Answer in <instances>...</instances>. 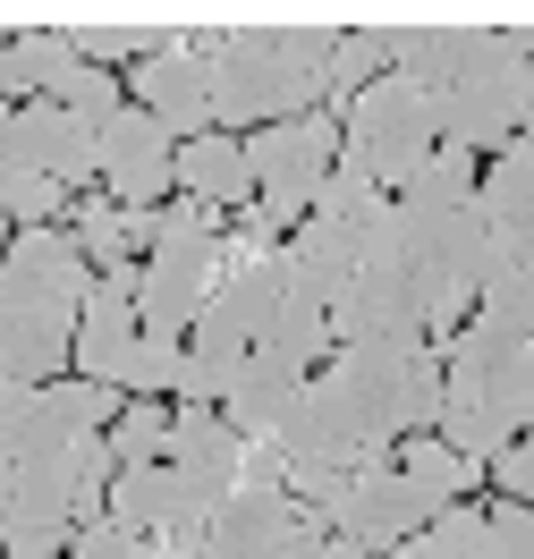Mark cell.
Returning <instances> with one entry per match:
<instances>
[{"mask_svg":"<svg viewBox=\"0 0 534 559\" xmlns=\"http://www.w3.org/2000/svg\"><path fill=\"white\" fill-rule=\"evenodd\" d=\"M17 94H26V76H17V35L0 26V110H17ZM35 103V94H26Z\"/></svg>","mask_w":534,"mask_h":559,"instance_id":"obj_39","label":"cell"},{"mask_svg":"<svg viewBox=\"0 0 534 559\" xmlns=\"http://www.w3.org/2000/svg\"><path fill=\"white\" fill-rule=\"evenodd\" d=\"M204 51H213V119L221 128H281L322 103V76L288 69L272 43H254L238 17H204Z\"/></svg>","mask_w":534,"mask_h":559,"instance_id":"obj_4","label":"cell"},{"mask_svg":"<svg viewBox=\"0 0 534 559\" xmlns=\"http://www.w3.org/2000/svg\"><path fill=\"white\" fill-rule=\"evenodd\" d=\"M187 17H162V9H85V17H69V43L76 60H119V51H137V60H153V51H170Z\"/></svg>","mask_w":534,"mask_h":559,"instance_id":"obj_20","label":"cell"},{"mask_svg":"<svg viewBox=\"0 0 534 559\" xmlns=\"http://www.w3.org/2000/svg\"><path fill=\"white\" fill-rule=\"evenodd\" d=\"M103 178H110V204H137L153 212L162 195H170V178H178V136L153 119V110H119L103 128Z\"/></svg>","mask_w":534,"mask_h":559,"instance_id":"obj_13","label":"cell"},{"mask_svg":"<svg viewBox=\"0 0 534 559\" xmlns=\"http://www.w3.org/2000/svg\"><path fill=\"white\" fill-rule=\"evenodd\" d=\"M144 543L128 534V525H110V518H85L76 525V543H69V559H137Z\"/></svg>","mask_w":534,"mask_h":559,"instance_id":"obj_36","label":"cell"},{"mask_svg":"<svg viewBox=\"0 0 534 559\" xmlns=\"http://www.w3.org/2000/svg\"><path fill=\"white\" fill-rule=\"evenodd\" d=\"M35 162H26V128H17V110H0V187L9 178H26Z\"/></svg>","mask_w":534,"mask_h":559,"instance_id":"obj_38","label":"cell"},{"mask_svg":"<svg viewBox=\"0 0 534 559\" xmlns=\"http://www.w3.org/2000/svg\"><path fill=\"white\" fill-rule=\"evenodd\" d=\"M297 525H306V500L288 484H238L213 509L204 543H213V559H263V551H281Z\"/></svg>","mask_w":534,"mask_h":559,"instance_id":"obj_14","label":"cell"},{"mask_svg":"<svg viewBox=\"0 0 534 559\" xmlns=\"http://www.w3.org/2000/svg\"><path fill=\"white\" fill-rule=\"evenodd\" d=\"M526 110H534V51L509 26H493L459 85L432 94V128H441V144H459V153H509L518 128H526Z\"/></svg>","mask_w":534,"mask_h":559,"instance_id":"obj_3","label":"cell"},{"mask_svg":"<svg viewBox=\"0 0 534 559\" xmlns=\"http://www.w3.org/2000/svg\"><path fill=\"white\" fill-rule=\"evenodd\" d=\"M187 382V340H162V331H144L137 356H128V373H119V390L128 399H162V390Z\"/></svg>","mask_w":534,"mask_h":559,"instance_id":"obj_30","label":"cell"},{"mask_svg":"<svg viewBox=\"0 0 534 559\" xmlns=\"http://www.w3.org/2000/svg\"><path fill=\"white\" fill-rule=\"evenodd\" d=\"M76 356V322H51V314H35V306H9L0 297V373L9 382H60L51 365H69Z\"/></svg>","mask_w":534,"mask_h":559,"instance_id":"obj_19","label":"cell"},{"mask_svg":"<svg viewBox=\"0 0 534 559\" xmlns=\"http://www.w3.org/2000/svg\"><path fill=\"white\" fill-rule=\"evenodd\" d=\"M178 178H187V195H195L204 212L254 204V153H247V144H229V136H195L187 153H178Z\"/></svg>","mask_w":534,"mask_h":559,"instance_id":"obj_23","label":"cell"},{"mask_svg":"<svg viewBox=\"0 0 534 559\" xmlns=\"http://www.w3.org/2000/svg\"><path fill=\"white\" fill-rule=\"evenodd\" d=\"M0 212H9L17 229H51V221L69 212V187H60V178H43V170H26V178H9V187H0Z\"/></svg>","mask_w":534,"mask_h":559,"instance_id":"obj_33","label":"cell"},{"mask_svg":"<svg viewBox=\"0 0 534 559\" xmlns=\"http://www.w3.org/2000/svg\"><path fill=\"white\" fill-rule=\"evenodd\" d=\"M221 254H229V229H221L195 195H187V204H162L153 246H144V263H137V314H144V331L187 340V331L204 322V306H213V288H221Z\"/></svg>","mask_w":534,"mask_h":559,"instance_id":"obj_2","label":"cell"},{"mask_svg":"<svg viewBox=\"0 0 534 559\" xmlns=\"http://www.w3.org/2000/svg\"><path fill=\"white\" fill-rule=\"evenodd\" d=\"M170 424L178 416H162L153 399H128L119 424H110V457H119V466H162V457H170Z\"/></svg>","mask_w":534,"mask_h":559,"instance_id":"obj_29","label":"cell"},{"mask_svg":"<svg viewBox=\"0 0 534 559\" xmlns=\"http://www.w3.org/2000/svg\"><path fill=\"white\" fill-rule=\"evenodd\" d=\"M85 69V60H76V43H69V26H26V35H17V76H26V94H60V85H69V76Z\"/></svg>","mask_w":534,"mask_h":559,"instance_id":"obj_28","label":"cell"},{"mask_svg":"<svg viewBox=\"0 0 534 559\" xmlns=\"http://www.w3.org/2000/svg\"><path fill=\"white\" fill-rule=\"evenodd\" d=\"M306 365H288L281 348H254L247 365H238V382L221 390V416H229V432H247V441H272L288 424V407L306 399Z\"/></svg>","mask_w":534,"mask_h":559,"instance_id":"obj_16","label":"cell"},{"mask_svg":"<svg viewBox=\"0 0 534 559\" xmlns=\"http://www.w3.org/2000/svg\"><path fill=\"white\" fill-rule=\"evenodd\" d=\"M373 35L391 51V76L425 85V94H450L493 26H475V17H373Z\"/></svg>","mask_w":534,"mask_h":559,"instance_id":"obj_11","label":"cell"},{"mask_svg":"<svg viewBox=\"0 0 534 559\" xmlns=\"http://www.w3.org/2000/svg\"><path fill=\"white\" fill-rule=\"evenodd\" d=\"M26 432H35V382H9L0 373V466L26 450Z\"/></svg>","mask_w":534,"mask_h":559,"instance_id":"obj_35","label":"cell"},{"mask_svg":"<svg viewBox=\"0 0 534 559\" xmlns=\"http://www.w3.org/2000/svg\"><path fill=\"white\" fill-rule=\"evenodd\" d=\"M119 424V390L110 382H43L35 390V432H26V450L35 441H85V432H110Z\"/></svg>","mask_w":534,"mask_h":559,"instance_id":"obj_22","label":"cell"},{"mask_svg":"<svg viewBox=\"0 0 534 559\" xmlns=\"http://www.w3.org/2000/svg\"><path fill=\"white\" fill-rule=\"evenodd\" d=\"M322 382L348 399L373 466H391V441L432 432L441 407H450V365H441V348H331Z\"/></svg>","mask_w":534,"mask_h":559,"instance_id":"obj_1","label":"cell"},{"mask_svg":"<svg viewBox=\"0 0 534 559\" xmlns=\"http://www.w3.org/2000/svg\"><path fill=\"white\" fill-rule=\"evenodd\" d=\"M213 509H221L213 491L187 484L170 457H162V466H119V484H110V509H103V518L128 525L137 543H170V534H204V525H213Z\"/></svg>","mask_w":534,"mask_h":559,"instance_id":"obj_9","label":"cell"},{"mask_svg":"<svg viewBox=\"0 0 534 559\" xmlns=\"http://www.w3.org/2000/svg\"><path fill=\"white\" fill-rule=\"evenodd\" d=\"M322 551H331V534H322V518H306V525L281 543V551H263V559H322Z\"/></svg>","mask_w":534,"mask_h":559,"instance_id":"obj_40","label":"cell"},{"mask_svg":"<svg viewBox=\"0 0 534 559\" xmlns=\"http://www.w3.org/2000/svg\"><path fill=\"white\" fill-rule=\"evenodd\" d=\"M432 153H441V128H432V94L425 85H407V76H382V85H365L340 119V162L373 178L382 195L399 204V187L425 170Z\"/></svg>","mask_w":534,"mask_h":559,"instance_id":"obj_5","label":"cell"},{"mask_svg":"<svg viewBox=\"0 0 534 559\" xmlns=\"http://www.w3.org/2000/svg\"><path fill=\"white\" fill-rule=\"evenodd\" d=\"M153 221H162V212L85 195V204L69 212V238L85 246V263H94V272H128V263H137V246H153Z\"/></svg>","mask_w":534,"mask_h":559,"instance_id":"obj_21","label":"cell"},{"mask_svg":"<svg viewBox=\"0 0 534 559\" xmlns=\"http://www.w3.org/2000/svg\"><path fill=\"white\" fill-rule=\"evenodd\" d=\"M382 60H391V51H382V35H373V26H356V35H340V51H331V69H322V103H331V94H365V85H382Z\"/></svg>","mask_w":534,"mask_h":559,"instance_id":"obj_31","label":"cell"},{"mask_svg":"<svg viewBox=\"0 0 534 559\" xmlns=\"http://www.w3.org/2000/svg\"><path fill=\"white\" fill-rule=\"evenodd\" d=\"M399 475H407V484L425 491L432 509H459V491L475 484L484 466H475V457H459V450H450V441H441V432H416V441L399 450Z\"/></svg>","mask_w":534,"mask_h":559,"instance_id":"obj_25","label":"cell"},{"mask_svg":"<svg viewBox=\"0 0 534 559\" xmlns=\"http://www.w3.org/2000/svg\"><path fill=\"white\" fill-rule=\"evenodd\" d=\"M475 187H484V178H475V153L441 144L425 170L399 187V212H450V204H475Z\"/></svg>","mask_w":534,"mask_h":559,"instance_id":"obj_27","label":"cell"},{"mask_svg":"<svg viewBox=\"0 0 534 559\" xmlns=\"http://www.w3.org/2000/svg\"><path fill=\"white\" fill-rule=\"evenodd\" d=\"M0 559H9V551H0Z\"/></svg>","mask_w":534,"mask_h":559,"instance_id":"obj_42","label":"cell"},{"mask_svg":"<svg viewBox=\"0 0 534 559\" xmlns=\"http://www.w3.org/2000/svg\"><path fill=\"white\" fill-rule=\"evenodd\" d=\"M128 94H137V110H153L170 136H204L213 128V51L187 35L170 43V51H153V60H137V76H128Z\"/></svg>","mask_w":534,"mask_h":559,"instance_id":"obj_12","label":"cell"},{"mask_svg":"<svg viewBox=\"0 0 534 559\" xmlns=\"http://www.w3.org/2000/svg\"><path fill=\"white\" fill-rule=\"evenodd\" d=\"M137 340H144V314H137V263H128V272L94 280V306H85V322H76V365H85V382L119 390Z\"/></svg>","mask_w":534,"mask_h":559,"instance_id":"obj_15","label":"cell"},{"mask_svg":"<svg viewBox=\"0 0 534 559\" xmlns=\"http://www.w3.org/2000/svg\"><path fill=\"white\" fill-rule=\"evenodd\" d=\"M9 238H17V221H9V212H0V254H9Z\"/></svg>","mask_w":534,"mask_h":559,"instance_id":"obj_41","label":"cell"},{"mask_svg":"<svg viewBox=\"0 0 534 559\" xmlns=\"http://www.w3.org/2000/svg\"><path fill=\"white\" fill-rule=\"evenodd\" d=\"M475 559H534V509H526V500L484 509V543H475Z\"/></svg>","mask_w":534,"mask_h":559,"instance_id":"obj_34","label":"cell"},{"mask_svg":"<svg viewBox=\"0 0 534 559\" xmlns=\"http://www.w3.org/2000/svg\"><path fill=\"white\" fill-rule=\"evenodd\" d=\"M340 162V119L331 110H306V119H281L254 136V204L272 221H315L322 178Z\"/></svg>","mask_w":534,"mask_h":559,"instance_id":"obj_6","label":"cell"},{"mask_svg":"<svg viewBox=\"0 0 534 559\" xmlns=\"http://www.w3.org/2000/svg\"><path fill=\"white\" fill-rule=\"evenodd\" d=\"M17 128H26V162L43 178H60V187L103 178V128L94 119H76L60 103H17Z\"/></svg>","mask_w":534,"mask_h":559,"instance_id":"obj_18","label":"cell"},{"mask_svg":"<svg viewBox=\"0 0 534 559\" xmlns=\"http://www.w3.org/2000/svg\"><path fill=\"white\" fill-rule=\"evenodd\" d=\"M493 475H500V491H509V500H526V509H534V432H526L509 457H500Z\"/></svg>","mask_w":534,"mask_h":559,"instance_id":"obj_37","label":"cell"},{"mask_svg":"<svg viewBox=\"0 0 534 559\" xmlns=\"http://www.w3.org/2000/svg\"><path fill=\"white\" fill-rule=\"evenodd\" d=\"M475 543H484V518H475V509H441L425 534H407V543L382 551V559H475Z\"/></svg>","mask_w":534,"mask_h":559,"instance_id":"obj_32","label":"cell"},{"mask_svg":"<svg viewBox=\"0 0 534 559\" xmlns=\"http://www.w3.org/2000/svg\"><path fill=\"white\" fill-rule=\"evenodd\" d=\"M170 466L187 475V484H204L213 500H229V491L247 484V432H229L221 407H178V424H170Z\"/></svg>","mask_w":534,"mask_h":559,"instance_id":"obj_17","label":"cell"},{"mask_svg":"<svg viewBox=\"0 0 534 559\" xmlns=\"http://www.w3.org/2000/svg\"><path fill=\"white\" fill-rule=\"evenodd\" d=\"M0 297L9 306H35L51 322H85L94 306V263L69 229H17L9 254H0Z\"/></svg>","mask_w":534,"mask_h":559,"instance_id":"obj_7","label":"cell"},{"mask_svg":"<svg viewBox=\"0 0 534 559\" xmlns=\"http://www.w3.org/2000/svg\"><path fill=\"white\" fill-rule=\"evenodd\" d=\"M432 432H441V441H450L459 457H475V466H500V457H509L518 441H526V432H518V424H500L493 407H484V399H450Z\"/></svg>","mask_w":534,"mask_h":559,"instance_id":"obj_26","label":"cell"},{"mask_svg":"<svg viewBox=\"0 0 534 559\" xmlns=\"http://www.w3.org/2000/svg\"><path fill=\"white\" fill-rule=\"evenodd\" d=\"M475 204L493 229H534V144H509L484 162V187H475Z\"/></svg>","mask_w":534,"mask_h":559,"instance_id":"obj_24","label":"cell"},{"mask_svg":"<svg viewBox=\"0 0 534 559\" xmlns=\"http://www.w3.org/2000/svg\"><path fill=\"white\" fill-rule=\"evenodd\" d=\"M331 340H340V348H432L425 340V297H416L407 263L356 272L348 297H340V314H331Z\"/></svg>","mask_w":534,"mask_h":559,"instance_id":"obj_10","label":"cell"},{"mask_svg":"<svg viewBox=\"0 0 534 559\" xmlns=\"http://www.w3.org/2000/svg\"><path fill=\"white\" fill-rule=\"evenodd\" d=\"M432 518H441V509H432L399 466H365V475H348V491L331 500V534L356 543V551H373V559L399 551L407 534H425Z\"/></svg>","mask_w":534,"mask_h":559,"instance_id":"obj_8","label":"cell"}]
</instances>
